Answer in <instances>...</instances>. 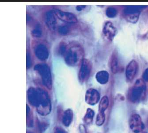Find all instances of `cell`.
Instances as JSON below:
<instances>
[{
    "instance_id": "1",
    "label": "cell",
    "mask_w": 148,
    "mask_h": 133,
    "mask_svg": "<svg viewBox=\"0 0 148 133\" xmlns=\"http://www.w3.org/2000/svg\"><path fill=\"white\" fill-rule=\"evenodd\" d=\"M84 50L83 47L79 44L73 43L67 45L63 56L68 65L76 66L81 65L84 59Z\"/></svg>"
},
{
    "instance_id": "2",
    "label": "cell",
    "mask_w": 148,
    "mask_h": 133,
    "mask_svg": "<svg viewBox=\"0 0 148 133\" xmlns=\"http://www.w3.org/2000/svg\"><path fill=\"white\" fill-rule=\"evenodd\" d=\"M39 92V100L36 108L38 113L42 116L50 113L51 111V103L48 93L41 88H37Z\"/></svg>"
},
{
    "instance_id": "3",
    "label": "cell",
    "mask_w": 148,
    "mask_h": 133,
    "mask_svg": "<svg viewBox=\"0 0 148 133\" xmlns=\"http://www.w3.org/2000/svg\"><path fill=\"white\" fill-rule=\"evenodd\" d=\"M146 86L142 79L137 80L134 86L130 90L128 98L133 103H137L143 98L145 94Z\"/></svg>"
},
{
    "instance_id": "4",
    "label": "cell",
    "mask_w": 148,
    "mask_h": 133,
    "mask_svg": "<svg viewBox=\"0 0 148 133\" xmlns=\"http://www.w3.org/2000/svg\"><path fill=\"white\" fill-rule=\"evenodd\" d=\"M34 70L40 75L42 84L48 89H51L52 86L51 73L48 65L45 63L37 64L34 66Z\"/></svg>"
},
{
    "instance_id": "5",
    "label": "cell",
    "mask_w": 148,
    "mask_h": 133,
    "mask_svg": "<svg viewBox=\"0 0 148 133\" xmlns=\"http://www.w3.org/2000/svg\"><path fill=\"white\" fill-rule=\"evenodd\" d=\"M145 6H127L123 11L125 18L128 21L135 23L138 21L141 11L145 8Z\"/></svg>"
},
{
    "instance_id": "6",
    "label": "cell",
    "mask_w": 148,
    "mask_h": 133,
    "mask_svg": "<svg viewBox=\"0 0 148 133\" xmlns=\"http://www.w3.org/2000/svg\"><path fill=\"white\" fill-rule=\"evenodd\" d=\"M92 64L88 59H84L81 64L78 73V79L81 83H84L88 80L92 71Z\"/></svg>"
},
{
    "instance_id": "7",
    "label": "cell",
    "mask_w": 148,
    "mask_h": 133,
    "mask_svg": "<svg viewBox=\"0 0 148 133\" xmlns=\"http://www.w3.org/2000/svg\"><path fill=\"white\" fill-rule=\"evenodd\" d=\"M130 128L134 133H140L145 129V125L141 116L137 114L132 115L129 121Z\"/></svg>"
},
{
    "instance_id": "8",
    "label": "cell",
    "mask_w": 148,
    "mask_h": 133,
    "mask_svg": "<svg viewBox=\"0 0 148 133\" xmlns=\"http://www.w3.org/2000/svg\"><path fill=\"white\" fill-rule=\"evenodd\" d=\"M56 15L58 19L69 24H76L78 19L75 14L72 12L63 11L58 9L53 10Z\"/></svg>"
},
{
    "instance_id": "9",
    "label": "cell",
    "mask_w": 148,
    "mask_h": 133,
    "mask_svg": "<svg viewBox=\"0 0 148 133\" xmlns=\"http://www.w3.org/2000/svg\"><path fill=\"white\" fill-rule=\"evenodd\" d=\"M53 10L48 11L44 14V20L47 26L51 31H54L57 28V21Z\"/></svg>"
},
{
    "instance_id": "10",
    "label": "cell",
    "mask_w": 148,
    "mask_h": 133,
    "mask_svg": "<svg viewBox=\"0 0 148 133\" xmlns=\"http://www.w3.org/2000/svg\"><path fill=\"white\" fill-rule=\"evenodd\" d=\"M100 98L99 92L93 88L88 89L85 94V101L89 105H94L97 104Z\"/></svg>"
},
{
    "instance_id": "11",
    "label": "cell",
    "mask_w": 148,
    "mask_h": 133,
    "mask_svg": "<svg viewBox=\"0 0 148 133\" xmlns=\"http://www.w3.org/2000/svg\"><path fill=\"white\" fill-rule=\"evenodd\" d=\"M34 53L36 57L41 61H45L48 59L49 53L48 48L45 44L40 43L35 47Z\"/></svg>"
},
{
    "instance_id": "12",
    "label": "cell",
    "mask_w": 148,
    "mask_h": 133,
    "mask_svg": "<svg viewBox=\"0 0 148 133\" xmlns=\"http://www.w3.org/2000/svg\"><path fill=\"white\" fill-rule=\"evenodd\" d=\"M116 31L117 29L112 23L110 21L106 22L103 28V33L107 39L112 41L116 35Z\"/></svg>"
},
{
    "instance_id": "13",
    "label": "cell",
    "mask_w": 148,
    "mask_h": 133,
    "mask_svg": "<svg viewBox=\"0 0 148 133\" xmlns=\"http://www.w3.org/2000/svg\"><path fill=\"white\" fill-rule=\"evenodd\" d=\"M39 92L38 88L30 87L27 91V100L31 105L36 107L39 100Z\"/></svg>"
},
{
    "instance_id": "14",
    "label": "cell",
    "mask_w": 148,
    "mask_h": 133,
    "mask_svg": "<svg viewBox=\"0 0 148 133\" xmlns=\"http://www.w3.org/2000/svg\"><path fill=\"white\" fill-rule=\"evenodd\" d=\"M138 70V64L135 60H132L129 63L126 71V78L131 81L134 79Z\"/></svg>"
},
{
    "instance_id": "15",
    "label": "cell",
    "mask_w": 148,
    "mask_h": 133,
    "mask_svg": "<svg viewBox=\"0 0 148 133\" xmlns=\"http://www.w3.org/2000/svg\"><path fill=\"white\" fill-rule=\"evenodd\" d=\"M73 111L70 109L65 111L63 113L62 122L66 127H69L73 119Z\"/></svg>"
},
{
    "instance_id": "16",
    "label": "cell",
    "mask_w": 148,
    "mask_h": 133,
    "mask_svg": "<svg viewBox=\"0 0 148 133\" xmlns=\"http://www.w3.org/2000/svg\"><path fill=\"white\" fill-rule=\"evenodd\" d=\"M109 73L106 71H98L96 75L97 81L101 84H105L109 80Z\"/></svg>"
},
{
    "instance_id": "17",
    "label": "cell",
    "mask_w": 148,
    "mask_h": 133,
    "mask_svg": "<svg viewBox=\"0 0 148 133\" xmlns=\"http://www.w3.org/2000/svg\"><path fill=\"white\" fill-rule=\"evenodd\" d=\"M110 68L112 72L116 74L119 71V62L117 56L114 53L113 54L110 60Z\"/></svg>"
},
{
    "instance_id": "18",
    "label": "cell",
    "mask_w": 148,
    "mask_h": 133,
    "mask_svg": "<svg viewBox=\"0 0 148 133\" xmlns=\"http://www.w3.org/2000/svg\"><path fill=\"white\" fill-rule=\"evenodd\" d=\"M109 99L106 96H104L102 98L99 102V112L104 113L105 111L107 110L109 106Z\"/></svg>"
},
{
    "instance_id": "19",
    "label": "cell",
    "mask_w": 148,
    "mask_h": 133,
    "mask_svg": "<svg viewBox=\"0 0 148 133\" xmlns=\"http://www.w3.org/2000/svg\"><path fill=\"white\" fill-rule=\"evenodd\" d=\"M31 34L32 36L35 38H39L42 36V31L41 26L40 24L37 23L34 25V27L31 32Z\"/></svg>"
},
{
    "instance_id": "20",
    "label": "cell",
    "mask_w": 148,
    "mask_h": 133,
    "mask_svg": "<svg viewBox=\"0 0 148 133\" xmlns=\"http://www.w3.org/2000/svg\"><path fill=\"white\" fill-rule=\"evenodd\" d=\"M94 115H95V113H94V111L90 108L88 109L87 110L86 113L84 118V123L87 124L92 123Z\"/></svg>"
},
{
    "instance_id": "21",
    "label": "cell",
    "mask_w": 148,
    "mask_h": 133,
    "mask_svg": "<svg viewBox=\"0 0 148 133\" xmlns=\"http://www.w3.org/2000/svg\"><path fill=\"white\" fill-rule=\"evenodd\" d=\"M33 117L30 107L27 105V127L31 128L33 126Z\"/></svg>"
},
{
    "instance_id": "22",
    "label": "cell",
    "mask_w": 148,
    "mask_h": 133,
    "mask_svg": "<svg viewBox=\"0 0 148 133\" xmlns=\"http://www.w3.org/2000/svg\"><path fill=\"white\" fill-rule=\"evenodd\" d=\"M71 27L69 25H62L58 28V33L61 35H66L71 31Z\"/></svg>"
},
{
    "instance_id": "23",
    "label": "cell",
    "mask_w": 148,
    "mask_h": 133,
    "mask_svg": "<svg viewBox=\"0 0 148 133\" xmlns=\"http://www.w3.org/2000/svg\"><path fill=\"white\" fill-rule=\"evenodd\" d=\"M105 120V114L104 113L99 112L96 118V124L98 126L103 125Z\"/></svg>"
},
{
    "instance_id": "24",
    "label": "cell",
    "mask_w": 148,
    "mask_h": 133,
    "mask_svg": "<svg viewBox=\"0 0 148 133\" xmlns=\"http://www.w3.org/2000/svg\"><path fill=\"white\" fill-rule=\"evenodd\" d=\"M117 10L113 7H109L106 10V15L109 18H114L117 14Z\"/></svg>"
},
{
    "instance_id": "25",
    "label": "cell",
    "mask_w": 148,
    "mask_h": 133,
    "mask_svg": "<svg viewBox=\"0 0 148 133\" xmlns=\"http://www.w3.org/2000/svg\"><path fill=\"white\" fill-rule=\"evenodd\" d=\"M67 47V45L65 42L60 43V45H59V53L62 56L64 55L65 52L66 50Z\"/></svg>"
},
{
    "instance_id": "26",
    "label": "cell",
    "mask_w": 148,
    "mask_h": 133,
    "mask_svg": "<svg viewBox=\"0 0 148 133\" xmlns=\"http://www.w3.org/2000/svg\"><path fill=\"white\" fill-rule=\"evenodd\" d=\"M26 62L27 69H29L31 67V66L32 65V60L31 54L28 50L27 51V53Z\"/></svg>"
},
{
    "instance_id": "27",
    "label": "cell",
    "mask_w": 148,
    "mask_h": 133,
    "mask_svg": "<svg viewBox=\"0 0 148 133\" xmlns=\"http://www.w3.org/2000/svg\"><path fill=\"white\" fill-rule=\"evenodd\" d=\"M53 133H67L66 131L61 128H55L53 130Z\"/></svg>"
},
{
    "instance_id": "28",
    "label": "cell",
    "mask_w": 148,
    "mask_h": 133,
    "mask_svg": "<svg viewBox=\"0 0 148 133\" xmlns=\"http://www.w3.org/2000/svg\"><path fill=\"white\" fill-rule=\"evenodd\" d=\"M143 80L145 82H148V68L144 71L143 75Z\"/></svg>"
},
{
    "instance_id": "29",
    "label": "cell",
    "mask_w": 148,
    "mask_h": 133,
    "mask_svg": "<svg viewBox=\"0 0 148 133\" xmlns=\"http://www.w3.org/2000/svg\"><path fill=\"white\" fill-rule=\"evenodd\" d=\"M85 7H86L85 5H78L76 7V10L77 11H82Z\"/></svg>"
},
{
    "instance_id": "30",
    "label": "cell",
    "mask_w": 148,
    "mask_h": 133,
    "mask_svg": "<svg viewBox=\"0 0 148 133\" xmlns=\"http://www.w3.org/2000/svg\"><path fill=\"white\" fill-rule=\"evenodd\" d=\"M146 133V132H144V133Z\"/></svg>"
},
{
    "instance_id": "31",
    "label": "cell",
    "mask_w": 148,
    "mask_h": 133,
    "mask_svg": "<svg viewBox=\"0 0 148 133\" xmlns=\"http://www.w3.org/2000/svg\"></svg>"
}]
</instances>
